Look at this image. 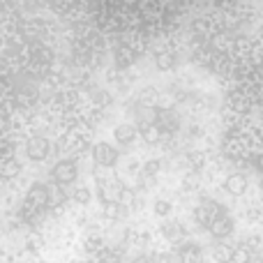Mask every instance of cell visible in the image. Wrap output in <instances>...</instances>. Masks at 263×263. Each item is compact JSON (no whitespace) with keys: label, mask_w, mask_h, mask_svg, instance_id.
<instances>
[{"label":"cell","mask_w":263,"mask_h":263,"mask_svg":"<svg viewBox=\"0 0 263 263\" xmlns=\"http://www.w3.org/2000/svg\"><path fill=\"white\" fill-rule=\"evenodd\" d=\"M51 176H53V180L58 182V185H69V182H74L79 176V164L74 162V159H60L53 166Z\"/></svg>","instance_id":"cell-1"},{"label":"cell","mask_w":263,"mask_h":263,"mask_svg":"<svg viewBox=\"0 0 263 263\" xmlns=\"http://www.w3.org/2000/svg\"><path fill=\"white\" fill-rule=\"evenodd\" d=\"M92 157H95L97 166L111 168V166H116V164H118L120 153H118V148H116V145L104 143V141H102V143H97L95 148H92Z\"/></svg>","instance_id":"cell-2"},{"label":"cell","mask_w":263,"mask_h":263,"mask_svg":"<svg viewBox=\"0 0 263 263\" xmlns=\"http://www.w3.org/2000/svg\"><path fill=\"white\" fill-rule=\"evenodd\" d=\"M49 201H51L49 187H46L44 182H32V187L28 190V194H26V203L30 205V208H35V210H42V208L49 205Z\"/></svg>","instance_id":"cell-3"},{"label":"cell","mask_w":263,"mask_h":263,"mask_svg":"<svg viewBox=\"0 0 263 263\" xmlns=\"http://www.w3.org/2000/svg\"><path fill=\"white\" fill-rule=\"evenodd\" d=\"M51 153V143L44 139V136H32L26 143V155L32 159V162H44Z\"/></svg>","instance_id":"cell-4"},{"label":"cell","mask_w":263,"mask_h":263,"mask_svg":"<svg viewBox=\"0 0 263 263\" xmlns=\"http://www.w3.org/2000/svg\"><path fill=\"white\" fill-rule=\"evenodd\" d=\"M208 231L213 233L215 238H219V240H222V238H229V236H231V233H233V219L229 217L227 213L217 215V217H215L213 222H210Z\"/></svg>","instance_id":"cell-5"},{"label":"cell","mask_w":263,"mask_h":263,"mask_svg":"<svg viewBox=\"0 0 263 263\" xmlns=\"http://www.w3.org/2000/svg\"><path fill=\"white\" fill-rule=\"evenodd\" d=\"M224 190H227L231 196H242L247 192V178L242 176V173H233V176L227 178Z\"/></svg>","instance_id":"cell-6"},{"label":"cell","mask_w":263,"mask_h":263,"mask_svg":"<svg viewBox=\"0 0 263 263\" xmlns=\"http://www.w3.org/2000/svg\"><path fill=\"white\" fill-rule=\"evenodd\" d=\"M136 134H139V132H136V127H134V125H129V123L118 125V127H116V132H114L116 143H118V145H129L132 141L136 139Z\"/></svg>","instance_id":"cell-7"},{"label":"cell","mask_w":263,"mask_h":263,"mask_svg":"<svg viewBox=\"0 0 263 263\" xmlns=\"http://www.w3.org/2000/svg\"><path fill=\"white\" fill-rule=\"evenodd\" d=\"M178 259H180V263H201V247L194 245V242H187V245L180 247Z\"/></svg>","instance_id":"cell-8"},{"label":"cell","mask_w":263,"mask_h":263,"mask_svg":"<svg viewBox=\"0 0 263 263\" xmlns=\"http://www.w3.org/2000/svg\"><path fill=\"white\" fill-rule=\"evenodd\" d=\"M213 259L217 263H231L236 259V247L227 245V242H219V245H215V250H213Z\"/></svg>","instance_id":"cell-9"},{"label":"cell","mask_w":263,"mask_h":263,"mask_svg":"<svg viewBox=\"0 0 263 263\" xmlns=\"http://www.w3.org/2000/svg\"><path fill=\"white\" fill-rule=\"evenodd\" d=\"M141 134H143V141H145V143H150V145H157L159 141H162L164 129L159 127V125H145Z\"/></svg>","instance_id":"cell-10"},{"label":"cell","mask_w":263,"mask_h":263,"mask_svg":"<svg viewBox=\"0 0 263 263\" xmlns=\"http://www.w3.org/2000/svg\"><path fill=\"white\" fill-rule=\"evenodd\" d=\"M104 215L109 219H120L125 215V205L120 201H104Z\"/></svg>","instance_id":"cell-11"},{"label":"cell","mask_w":263,"mask_h":263,"mask_svg":"<svg viewBox=\"0 0 263 263\" xmlns=\"http://www.w3.org/2000/svg\"><path fill=\"white\" fill-rule=\"evenodd\" d=\"M162 233H164L166 240H180V236H182L180 222H166L164 224V229H162Z\"/></svg>","instance_id":"cell-12"},{"label":"cell","mask_w":263,"mask_h":263,"mask_svg":"<svg viewBox=\"0 0 263 263\" xmlns=\"http://www.w3.org/2000/svg\"><path fill=\"white\" fill-rule=\"evenodd\" d=\"M159 168H162V162H159V159H148V162L143 164V168H141V173H143V178H153L159 173Z\"/></svg>","instance_id":"cell-13"},{"label":"cell","mask_w":263,"mask_h":263,"mask_svg":"<svg viewBox=\"0 0 263 263\" xmlns=\"http://www.w3.org/2000/svg\"><path fill=\"white\" fill-rule=\"evenodd\" d=\"M90 199H92V194H90L88 187H77V192H74V201H77L79 205H88Z\"/></svg>","instance_id":"cell-14"},{"label":"cell","mask_w":263,"mask_h":263,"mask_svg":"<svg viewBox=\"0 0 263 263\" xmlns=\"http://www.w3.org/2000/svg\"><path fill=\"white\" fill-rule=\"evenodd\" d=\"M173 65H176V60H173V55H171V53H162V55H157V67H159V69H171Z\"/></svg>","instance_id":"cell-15"},{"label":"cell","mask_w":263,"mask_h":263,"mask_svg":"<svg viewBox=\"0 0 263 263\" xmlns=\"http://www.w3.org/2000/svg\"><path fill=\"white\" fill-rule=\"evenodd\" d=\"M171 213V203L168 201H155V215H159V217H166V215Z\"/></svg>","instance_id":"cell-16"},{"label":"cell","mask_w":263,"mask_h":263,"mask_svg":"<svg viewBox=\"0 0 263 263\" xmlns=\"http://www.w3.org/2000/svg\"><path fill=\"white\" fill-rule=\"evenodd\" d=\"M120 203L125 205V208H129V205H134V192L129 190V187H123V192H120Z\"/></svg>","instance_id":"cell-17"},{"label":"cell","mask_w":263,"mask_h":263,"mask_svg":"<svg viewBox=\"0 0 263 263\" xmlns=\"http://www.w3.org/2000/svg\"><path fill=\"white\" fill-rule=\"evenodd\" d=\"M182 185H185V190H194V187L199 185V173H187Z\"/></svg>","instance_id":"cell-18"},{"label":"cell","mask_w":263,"mask_h":263,"mask_svg":"<svg viewBox=\"0 0 263 263\" xmlns=\"http://www.w3.org/2000/svg\"><path fill=\"white\" fill-rule=\"evenodd\" d=\"M134 263H155V261H145V259H136Z\"/></svg>","instance_id":"cell-19"},{"label":"cell","mask_w":263,"mask_h":263,"mask_svg":"<svg viewBox=\"0 0 263 263\" xmlns=\"http://www.w3.org/2000/svg\"><path fill=\"white\" fill-rule=\"evenodd\" d=\"M77 263H92V261H77Z\"/></svg>","instance_id":"cell-20"}]
</instances>
